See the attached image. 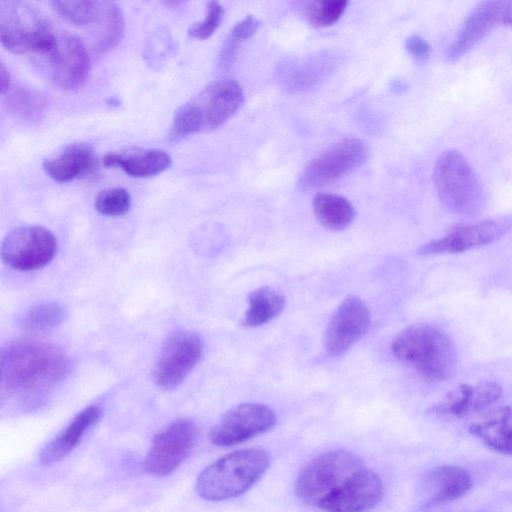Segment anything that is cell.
Listing matches in <instances>:
<instances>
[{"mask_svg": "<svg viewBox=\"0 0 512 512\" xmlns=\"http://www.w3.org/2000/svg\"><path fill=\"white\" fill-rule=\"evenodd\" d=\"M197 435V427L192 421L173 422L153 438L143 461V470L155 477L169 475L188 458Z\"/></svg>", "mask_w": 512, "mask_h": 512, "instance_id": "obj_10", "label": "cell"}, {"mask_svg": "<svg viewBox=\"0 0 512 512\" xmlns=\"http://www.w3.org/2000/svg\"><path fill=\"white\" fill-rule=\"evenodd\" d=\"M203 353V342L199 335L189 331H177L164 341L160 356L153 370L155 383L171 389L180 385Z\"/></svg>", "mask_w": 512, "mask_h": 512, "instance_id": "obj_12", "label": "cell"}, {"mask_svg": "<svg viewBox=\"0 0 512 512\" xmlns=\"http://www.w3.org/2000/svg\"><path fill=\"white\" fill-rule=\"evenodd\" d=\"M276 414L260 403H241L226 411L211 428L210 441L217 446H233L271 430Z\"/></svg>", "mask_w": 512, "mask_h": 512, "instance_id": "obj_11", "label": "cell"}, {"mask_svg": "<svg viewBox=\"0 0 512 512\" xmlns=\"http://www.w3.org/2000/svg\"><path fill=\"white\" fill-rule=\"evenodd\" d=\"M367 305L357 296H348L334 311L325 331L324 347L336 357L348 351L370 327Z\"/></svg>", "mask_w": 512, "mask_h": 512, "instance_id": "obj_13", "label": "cell"}, {"mask_svg": "<svg viewBox=\"0 0 512 512\" xmlns=\"http://www.w3.org/2000/svg\"><path fill=\"white\" fill-rule=\"evenodd\" d=\"M224 17V9L217 1H210L206 6L205 18L201 22L194 23L189 29V36L196 39H207L220 26Z\"/></svg>", "mask_w": 512, "mask_h": 512, "instance_id": "obj_32", "label": "cell"}, {"mask_svg": "<svg viewBox=\"0 0 512 512\" xmlns=\"http://www.w3.org/2000/svg\"><path fill=\"white\" fill-rule=\"evenodd\" d=\"M433 181L440 201L450 211L473 215L484 208L486 194L483 185L458 151H444L438 157Z\"/></svg>", "mask_w": 512, "mask_h": 512, "instance_id": "obj_6", "label": "cell"}, {"mask_svg": "<svg viewBox=\"0 0 512 512\" xmlns=\"http://www.w3.org/2000/svg\"><path fill=\"white\" fill-rule=\"evenodd\" d=\"M391 351L426 381H444L455 370L456 347L450 336L435 325L420 323L405 328L392 341Z\"/></svg>", "mask_w": 512, "mask_h": 512, "instance_id": "obj_2", "label": "cell"}, {"mask_svg": "<svg viewBox=\"0 0 512 512\" xmlns=\"http://www.w3.org/2000/svg\"><path fill=\"white\" fill-rule=\"evenodd\" d=\"M168 153L159 149L133 151L126 153H108L103 157L106 167H119L132 177L144 178L157 175L171 165Z\"/></svg>", "mask_w": 512, "mask_h": 512, "instance_id": "obj_23", "label": "cell"}, {"mask_svg": "<svg viewBox=\"0 0 512 512\" xmlns=\"http://www.w3.org/2000/svg\"><path fill=\"white\" fill-rule=\"evenodd\" d=\"M509 220H485L472 225L456 227L442 238L419 248L421 255L462 253L501 238L510 228Z\"/></svg>", "mask_w": 512, "mask_h": 512, "instance_id": "obj_16", "label": "cell"}, {"mask_svg": "<svg viewBox=\"0 0 512 512\" xmlns=\"http://www.w3.org/2000/svg\"><path fill=\"white\" fill-rule=\"evenodd\" d=\"M58 34L44 14L23 1L0 2V38L2 45L15 54L46 55Z\"/></svg>", "mask_w": 512, "mask_h": 512, "instance_id": "obj_5", "label": "cell"}, {"mask_svg": "<svg viewBox=\"0 0 512 512\" xmlns=\"http://www.w3.org/2000/svg\"><path fill=\"white\" fill-rule=\"evenodd\" d=\"M53 9L70 23L80 26L94 28L98 23L102 2L100 1H53Z\"/></svg>", "mask_w": 512, "mask_h": 512, "instance_id": "obj_28", "label": "cell"}, {"mask_svg": "<svg viewBox=\"0 0 512 512\" xmlns=\"http://www.w3.org/2000/svg\"><path fill=\"white\" fill-rule=\"evenodd\" d=\"M57 240L45 227L27 225L17 227L3 239L1 258L16 270L31 271L46 266L55 256Z\"/></svg>", "mask_w": 512, "mask_h": 512, "instance_id": "obj_9", "label": "cell"}, {"mask_svg": "<svg viewBox=\"0 0 512 512\" xmlns=\"http://www.w3.org/2000/svg\"><path fill=\"white\" fill-rule=\"evenodd\" d=\"M95 162L92 146L79 142L67 145L59 154L46 159L43 168L50 178L64 183L89 174Z\"/></svg>", "mask_w": 512, "mask_h": 512, "instance_id": "obj_21", "label": "cell"}, {"mask_svg": "<svg viewBox=\"0 0 512 512\" xmlns=\"http://www.w3.org/2000/svg\"><path fill=\"white\" fill-rule=\"evenodd\" d=\"M407 51L417 60L426 61L430 55L429 44L419 35H411L406 39Z\"/></svg>", "mask_w": 512, "mask_h": 512, "instance_id": "obj_33", "label": "cell"}, {"mask_svg": "<svg viewBox=\"0 0 512 512\" xmlns=\"http://www.w3.org/2000/svg\"><path fill=\"white\" fill-rule=\"evenodd\" d=\"M368 157V148L356 138L344 139L312 159L300 174L303 191L321 188L355 170Z\"/></svg>", "mask_w": 512, "mask_h": 512, "instance_id": "obj_8", "label": "cell"}, {"mask_svg": "<svg viewBox=\"0 0 512 512\" xmlns=\"http://www.w3.org/2000/svg\"><path fill=\"white\" fill-rule=\"evenodd\" d=\"M65 309L59 303L46 302L27 310L19 319V326L28 332H44L63 322Z\"/></svg>", "mask_w": 512, "mask_h": 512, "instance_id": "obj_27", "label": "cell"}, {"mask_svg": "<svg viewBox=\"0 0 512 512\" xmlns=\"http://www.w3.org/2000/svg\"><path fill=\"white\" fill-rule=\"evenodd\" d=\"M285 305L284 296L264 286L250 292L248 308L241 324L245 327L261 326L281 313Z\"/></svg>", "mask_w": 512, "mask_h": 512, "instance_id": "obj_25", "label": "cell"}, {"mask_svg": "<svg viewBox=\"0 0 512 512\" xmlns=\"http://www.w3.org/2000/svg\"><path fill=\"white\" fill-rule=\"evenodd\" d=\"M384 486L379 476L364 467L318 506L327 512H367L382 498Z\"/></svg>", "mask_w": 512, "mask_h": 512, "instance_id": "obj_15", "label": "cell"}, {"mask_svg": "<svg viewBox=\"0 0 512 512\" xmlns=\"http://www.w3.org/2000/svg\"><path fill=\"white\" fill-rule=\"evenodd\" d=\"M100 408L90 405L81 410L71 422L41 451L39 459L43 465H51L67 457L81 442L85 433L100 417Z\"/></svg>", "mask_w": 512, "mask_h": 512, "instance_id": "obj_20", "label": "cell"}, {"mask_svg": "<svg viewBox=\"0 0 512 512\" xmlns=\"http://www.w3.org/2000/svg\"><path fill=\"white\" fill-rule=\"evenodd\" d=\"M11 89V77L8 72V69L5 67L3 63L0 65V91L4 96L9 94Z\"/></svg>", "mask_w": 512, "mask_h": 512, "instance_id": "obj_34", "label": "cell"}, {"mask_svg": "<svg viewBox=\"0 0 512 512\" xmlns=\"http://www.w3.org/2000/svg\"><path fill=\"white\" fill-rule=\"evenodd\" d=\"M41 59L53 81L66 90L81 86L90 69L86 46L69 33L58 34L54 47Z\"/></svg>", "mask_w": 512, "mask_h": 512, "instance_id": "obj_14", "label": "cell"}, {"mask_svg": "<svg viewBox=\"0 0 512 512\" xmlns=\"http://www.w3.org/2000/svg\"><path fill=\"white\" fill-rule=\"evenodd\" d=\"M69 359L58 346L37 339H17L1 350L3 397L32 407L68 372Z\"/></svg>", "mask_w": 512, "mask_h": 512, "instance_id": "obj_1", "label": "cell"}, {"mask_svg": "<svg viewBox=\"0 0 512 512\" xmlns=\"http://www.w3.org/2000/svg\"><path fill=\"white\" fill-rule=\"evenodd\" d=\"M93 29L96 51L105 52L116 46L124 31V17L120 7L111 1L102 2L100 19Z\"/></svg>", "mask_w": 512, "mask_h": 512, "instance_id": "obj_26", "label": "cell"}, {"mask_svg": "<svg viewBox=\"0 0 512 512\" xmlns=\"http://www.w3.org/2000/svg\"><path fill=\"white\" fill-rule=\"evenodd\" d=\"M270 465L263 449H246L229 453L207 466L195 483L197 494L207 501L237 497L251 488Z\"/></svg>", "mask_w": 512, "mask_h": 512, "instance_id": "obj_3", "label": "cell"}, {"mask_svg": "<svg viewBox=\"0 0 512 512\" xmlns=\"http://www.w3.org/2000/svg\"><path fill=\"white\" fill-rule=\"evenodd\" d=\"M259 26L260 21L253 15H247L235 24L221 49L219 65L222 68L228 69L234 63L239 45L252 37Z\"/></svg>", "mask_w": 512, "mask_h": 512, "instance_id": "obj_29", "label": "cell"}, {"mask_svg": "<svg viewBox=\"0 0 512 512\" xmlns=\"http://www.w3.org/2000/svg\"><path fill=\"white\" fill-rule=\"evenodd\" d=\"M131 205L130 195L123 188H108L95 197L94 207L102 215L121 216L126 214Z\"/></svg>", "mask_w": 512, "mask_h": 512, "instance_id": "obj_31", "label": "cell"}, {"mask_svg": "<svg viewBox=\"0 0 512 512\" xmlns=\"http://www.w3.org/2000/svg\"><path fill=\"white\" fill-rule=\"evenodd\" d=\"M312 208L317 221L331 230L345 229L355 217V209L351 202L336 194H316Z\"/></svg>", "mask_w": 512, "mask_h": 512, "instance_id": "obj_24", "label": "cell"}, {"mask_svg": "<svg viewBox=\"0 0 512 512\" xmlns=\"http://www.w3.org/2000/svg\"><path fill=\"white\" fill-rule=\"evenodd\" d=\"M243 102V90L236 81L212 82L177 110L173 135L183 137L214 130L231 118Z\"/></svg>", "mask_w": 512, "mask_h": 512, "instance_id": "obj_4", "label": "cell"}, {"mask_svg": "<svg viewBox=\"0 0 512 512\" xmlns=\"http://www.w3.org/2000/svg\"><path fill=\"white\" fill-rule=\"evenodd\" d=\"M501 394V386L493 381H483L474 385L463 384L450 391L433 407V411L441 415L462 418L490 406Z\"/></svg>", "mask_w": 512, "mask_h": 512, "instance_id": "obj_18", "label": "cell"}, {"mask_svg": "<svg viewBox=\"0 0 512 512\" xmlns=\"http://www.w3.org/2000/svg\"><path fill=\"white\" fill-rule=\"evenodd\" d=\"M472 486L469 472L457 465H440L429 470L421 483L422 505L430 508L464 496Z\"/></svg>", "mask_w": 512, "mask_h": 512, "instance_id": "obj_17", "label": "cell"}, {"mask_svg": "<svg viewBox=\"0 0 512 512\" xmlns=\"http://www.w3.org/2000/svg\"><path fill=\"white\" fill-rule=\"evenodd\" d=\"M469 431L488 448L512 454V407L494 408L471 423Z\"/></svg>", "mask_w": 512, "mask_h": 512, "instance_id": "obj_22", "label": "cell"}, {"mask_svg": "<svg viewBox=\"0 0 512 512\" xmlns=\"http://www.w3.org/2000/svg\"><path fill=\"white\" fill-rule=\"evenodd\" d=\"M501 1L478 3L463 23L447 51V60L456 61L469 52L489 31L501 24Z\"/></svg>", "mask_w": 512, "mask_h": 512, "instance_id": "obj_19", "label": "cell"}, {"mask_svg": "<svg viewBox=\"0 0 512 512\" xmlns=\"http://www.w3.org/2000/svg\"><path fill=\"white\" fill-rule=\"evenodd\" d=\"M364 467L363 460L351 451L337 449L325 452L299 473L295 483L296 494L307 504L319 506Z\"/></svg>", "mask_w": 512, "mask_h": 512, "instance_id": "obj_7", "label": "cell"}, {"mask_svg": "<svg viewBox=\"0 0 512 512\" xmlns=\"http://www.w3.org/2000/svg\"><path fill=\"white\" fill-rule=\"evenodd\" d=\"M501 24L512 26V1H501Z\"/></svg>", "mask_w": 512, "mask_h": 512, "instance_id": "obj_35", "label": "cell"}, {"mask_svg": "<svg viewBox=\"0 0 512 512\" xmlns=\"http://www.w3.org/2000/svg\"><path fill=\"white\" fill-rule=\"evenodd\" d=\"M346 0H322L307 3L304 15L316 28L328 27L336 23L346 10Z\"/></svg>", "mask_w": 512, "mask_h": 512, "instance_id": "obj_30", "label": "cell"}]
</instances>
